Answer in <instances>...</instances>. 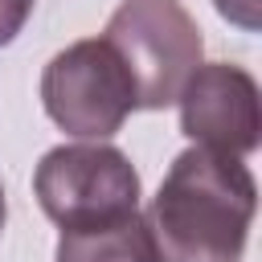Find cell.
Returning <instances> with one entry per match:
<instances>
[{"instance_id":"cell-6","label":"cell","mask_w":262,"mask_h":262,"mask_svg":"<svg viewBox=\"0 0 262 262\" xmlns=\"http://www.w3.org/2000/svg\"><path fill=\"white\" fill-rule=\"evenodd\" d=\"M53 262H156V246L143 213H127L102 225L61 229Z\"/></svg>"},{"instance_id":"cell-3","label":"cell","mask_w":262,"mask_h":262,"mask_svg":"<svg viewBox=\"0 0 262 262\" xmlns=\"http://www.w3.org/2000/svg\"><path fill=\"white\" fill-rule=\"evenodd\" d=\"M41 106L74 139H111L139 111V94L119 49L106 37H82L41 70Z\"/></svg>"},{"instance_id":"cell-7","label":"cell","mask_w":262,"mask_h":262,"mask_svg":"<svg viewBox=\"0 0 262 262\" xmlns=\"http://www.w3.org/2000/svg\"><path fill=\"white\" fill-rule=\"evenodd\" d=\"M33 4L37 0H0V49L20 37V29L33 16Z\"/></svg>"},{"instance_id":"cell-8","label":"cell","mask_w":262,"mask_h":262,"mask_svg":"<svg viewBox=\"0 0 262 262\" xmlns=\"http://www.w3.org/2000/svg\"><path fill=\"white\" fill-rule=\"evenodd\" d=\"M258 4L262 0H213V8L229 20V25H237L242 33H258Z\"/></svg>"},{"instance_id":"cell-1","label":"cell","mask_w":262,"mask_h":262,"mask_svg":"<svg viewBox=\"0 0 262 262\" xmlns=\"http://www.w3.org/2000/svg\"><path fill=\"white\" fill-rule=\"evenodd\" d=\"M254 209L258 184L242 156L184 147L143 213L156 262H242Z\"/></svg>"},{"instance_id":"cell-2","label":"cell","mask_w":262,"mask_h":262,"mask_svg":"<svg viewBox=\"0 0 262 262\" xmlns=\"http://www.w3.org/2000/svg\"><path fill=\"white\" fill-rule=\"evenodd\" d=\"M102 37L131 70L139 111L176 106L188 74L205 57V37L180 0H123Z\"/></svg>"},{"instance_id":"cell-9","label":"cell","mask_w":262,"mask_h":262,"mask_svg":"<svg viewBox=\"0 0 262 262\" xmlns=\"http://www.w3.org/2000/svg\"><path fill=\"white\" fill-rule=\"evenodd\" d=\"M4 217H8V201H4V184H0V233H4Z\"/></svg>"},{"instance_id":"cell-4","label":"cell","mask_w":262,"mask_h":262,"mask_svg":"<svg viewBox=\"0 0 262 262\" xmlns=\"http://www.w3.org/2000/svg\"><path fill=\"white\" fill-rule=\"evenodd\" d=\"M33 196L57 229L102 225L139 209V172L115 143H57L33 172Z\"/></svg>"},{"instance_id":"cell-5","label":"cell","mask_w":262,"mask_h":262,"mask_svg":"<svg viewBox=\"0 0 262 262\" xmlns=\"http://www.w3.org/2000/svg\"><path fill=\"white\" fill-rule=\"evenodd\" d=\"M180 131L209 151L250 156L262 139V94L246 66L237 61H201L180 98Z\"/></svg>"}]
</instances>
